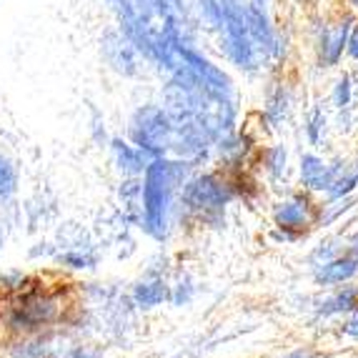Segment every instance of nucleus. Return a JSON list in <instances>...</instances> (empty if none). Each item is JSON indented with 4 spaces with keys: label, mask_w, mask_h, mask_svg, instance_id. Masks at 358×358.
Here are the masks:
<instances>
[{
    "label": "nucleus",
    "mask_w": 358,
    "mask_h": 358,
    "mask_svg": "<svg viewBox=\"0 0 358 358\" xmlns=\"http://www.w3.org/2000/svg\"><path fill=\"white\" fill-rule=\"evenodd\" d=\"M141 53L161 66L166 55L183 43V10L178 0H110Z\"/></svg>",
    "instance_id": "f257e3e1"
},
{
    "label": "nucleus",
    "mask_w": 358,
    "mask_h": 358,
    "mask_svg": "<svg viewBox=\"0 0 358 358\" xmlns=\"http://www.w3.org/2000/svg\"><path fill=\"white\" fill-rule=\"evenodd\" d=\"M201 10H203L208 25L221 38L223 53L236 66L243 71H256L266 60L251 36L245 0H201Z\"/></svg>",
    "instance_id": "f03ea898"
},
{
    "label": "nucleus",
    "mask_w": 358,
    "mask_h": 358,
    "mask_svg": "<svg viewBox=\"0 0 358 358\" xmlns=\"http://www.w3.org/2000/svg\"><path fill=\"white\" fill-rule=\"evenodd\" d=\"M185 173L183 163L166 161V158H153L145 168V180L141 188L143 196V226L150 236L163 238L168 226V208H171V196L173 188Z\"/></svg>",
    "instance_id": "7ed1b4c3"
},
{
    "label": "nucleus",
    "mask_w": 358,
    "mask_h": 358,
    "mask_svg": "<svg viewBox=\"0 0 358 358\" xmlns=\"http://www.w3.org/2000/svg\"><path fill=\"white\" fill-rule=\"evenodd\" d=\"M131 138L138 148H143L153 158H161L168 148H173V123L168 118L166 108H138L131 120Z\"/></svg>",
    "instance_id": "20e7f679"
},
{
    "label": "nucleus",
    "mask_w": 358,
    "mask_h": 358,
    "mask_svg": "<svg viewBox=\"0 0 358 358\" xmlns=\"http://www.w3.org/2000/svg\"><path fill=\"white\" fill-rule=\"evenodd\" d=\"M101 50H103V58L108 60V66L113 68V71L123 73V76H133L138 73V45L131 41L123 28H113V30H106V36L101 41Z\"/></svg>",
    "instance_id": "39448f33"
},
{
    "label": "nucleus",
    "mask_w": 358,
    "mask_h": 358,
    "mask_svg": "<svg viewBox=\"0 0 358 358\" xmlns=\"http://www.w3.org/2000/svg\"><path fill=\"white\" fill-rule=\"evenodd\" d=\"M231 201V191L226 183H221L213 176H201V178L185 183L183 188V203L188 208L206 210V208H221Z\"/></svg>",
    "instance_id": "423d86ee"
},
{
    "label": "nucleus",
    "mask_w": 358,
    "mask_h": 358,
    "mask_svg": "<svg viewBox=\"0 0 358 358\" xmlns=\"http://www.w3.org/2000/svg\"><path fill=\"white\" fill-rule=\"evenodd\" d=\"M113 155H115V163H118L120 171H123V173H131V176L145 173L148 163L153 161V155H148L143 148L126 143V141H120V138L113 141Z\"/></svg>",
    "instance_id": "0eeeda50"
},
{
    "label": "nucleus",
    "mask_w": 358,
    "mask_h": 358,
    "mask_svg": "<svg viewBox=\"0 0 358 358\" xmlns=\"http://www.w3.org/2000/svg\"><path fill=\"white\" fill-rule=\"evenodd\" d=\"M334 173L336 166H326L318 155H303V161H301V178L313 191H329Z\"/></svg>",
    "instance_id": "6e6552de"
},
{
    "label": "nucleus",
    "mask_w": 358,
    "mask_h": 358,
    "mask_svg": "<svg viewBox=\"0 0 358 358\" xmlns=\"http://www.w3.org/2000/svg\"><path fill=\"white\" fill-rule=\"evenodd\" d=\"M348 33H351V23L343 20V23H336L331 28L323 30L321 36V55L329 66H336L338 58L343 55V48H346Z\"/></svg>",
    "instance_id": "1a4fd4ad"
},
{
    "label": "nucleus",
    "mask_w": 358,
    "mask_h": 358,
    "mask_svg": "<svg viewBox=\"0 0 358 358\" xmlns=\"http://www.w3.org/2000/svg\"><path fill=\"white\" fill-rule=\"evenodd\" d=\"M358 273V258L348 256V258H336V261H329L318 266L316 271V281L318 283H343L348 278Z\"/></svg>",
    "instance_id": "9d476101"
},
{
    "label": "nucleus",
    "mask_w": 358,
    "mask_h": 358,
    "mask_svg": "<svg viewBox=\"0 0 358 358\" xmlns=\"http://www.w3.org/2000/svg\"><path fill=\"white\" fill-rule=\"evenodd\" d=\"M18 191V166L0 153V203H8Z\"/></svg>",
    "instance_id": "9b49d317"
},
{
    "label": "nucleus",
    "mask_w": 358,
    "mask_h": 358,
    "mask_svg": "<svg viewBox=\"0 0 358 358\" xmlns=\"http://www.w3.org/2000/svg\"><path fill=\"white\" fill-rule=\"evenodd\" d=\"M308 221V210L306 203L301 201H293V203H283L281 208L275 210V223L281 228H301Z\"/></svg>",
    "instance_id": "f8f14e48"
},
{
    "label": "nucleus",
    "mask_w": 358,
    "mask_h": 358,
    "mask_svg": "<svg viewBox=\"0 0 358 358\" xmlns=\"http://www.w3.org/2000/svg\"><path fill=\"white\" fill-rule=\"evenodd\" d=\"M168 296L166 286L163 283H141V286H136V291H133V299L138 301V306H145V308H150V306H158L163 299Z\"/></svg>",
    "instance_id": "ddd939ff"
},
{
    "label": "nucleus",
    "mask_w": 358,
    "mask_h": 358,
    "mask_svg": "<svg viewBox=\"0 0 358 358\" xmlns=\"http://www.w3.org/2000/svg\"><path fill=\"white\" fill-rule=\"evenodd\" d=\"M356 288H346L343 293H338L336 299H331V301H326V303L321 306V313H341V310H351V308H356Z\"/></svg>",
    "instance_id": "4468645a"
},
{
    "label": "nucleus",
    "mask_w": 358,
    "mask_h": 358,
    "mask_svg": "<svg viewBox=\"0 0 358 358\" xmlns=\"http://www.w3.org/2000/svg\"><path fill=\"white\" fill-rule=\"evenodd\" d=\"M58 261L63 263V266H71V268H93L98 263V258L83 251H68V253H60Z\"/></svg>",
    "instance_id": "2eb2a0df"
},
{
    "label": "nucleus",
    "mask_w": 358,
    "mask_h": 358,
    "mask_svg": "<svg viewBox=\"0 0 358 358\" xmlns=\"http://www.w3.org/2000/svg\"><path fill=\"white\" fill-rule=\"evenodd\" d=\"M28 288V275L20 273V271H8V273H0V291H10V293H23Z\"/></svg>",
    "instance_id": "dca6fc26"
},
{
    "label": "nucleus",
    "mask_w": 358,
    "mask_h": 358,
    "mask_svg": "<svg viewBox=\"0 0 358 358\" xmlns=\"http://www.w3.org/2000/svg\"><path fill=\"white\" fill-rule=\"evenodd\" d=\"M286 110H288V98L283 96V90H278V93L271 98L268 108H266V115H268L271 123H278V120H283Z\"/></svg>",
    "instance_id": "f3484780"
},
{
    "label": "nucleus",
    "mask_w": 358,
    "mask_h": 358,
    "mask_svg": "<svg viewBox=\"0 0 358 358\" xmlns=\"http://www.w3.org/2000/svg\"><path fill=\"white\" fill-rule=\"evenodd\" d=\"M334 103L338 108H346L348 103H351V78L348 76H343L336 83V90H334Z\"/></svg>",
    "instance_id": "a211bd4d"
},
{
    "label": "nucleus",
    "mask_w": 358,
    "mask_h": 358,
    "mask_svg": "<svg viewBox=\"0 0 358 358\" xmlns=\"http://www.w3.org/2000/svg\"><path fill=\"white\" fill-rule=\"evenodd\" d=\"M323 126H326L323 110H321V108H313V113H310V120H308V141H310V143H318Z\"/></svg>",
    "instance_id": "6ab92c4d"
},
{
    "label": "nucleus",
    "mask_w": 358,
    "mask_h": 358,
    "mask_svg": "<svg viewBox=\"0 0 358 358\" xmlns=\"http://www.w3.org/2000/svg\"><path fill=\"white\" fill-rule=\"evenodd\" d=\"M268 168H271V173L273 176H278L286 168V150L283 148H271L268 153Z\"/></svg>",
    "instance_id": "aec40b11"
},
{
    "label": "nucleus",
    "mask_w": 358,
    "mask_h": 358,
    "mask_svg": "<svg viewBox=\"0 0 358 358\" xmlns=\"http://www.w3.org/2000/svg\"><path fill=\"white\" fill-rule=\"evenodd\" d=\"M346 50H348V55H353V58H358V25H353L351 33H348Z\"/></svg>",
    "instance_id": "412c9836"
},
{
    "label": "nucleus",
    "mask_w": 358,
    "mask_h": 358,
    "mask_svg": "<svg viewBox=\"0 0 358 358\" xmlns=\"http://www.w3.org/2000/svg\"><path fill=\"white\" fill-rule=\"evenodd\" d=\"M348 334H351V336H358V318H356V321H351V323H348Z\"/></svg>",
    "instance_id": "4be33fe9"
},
{
    "label": "nucleus",
    "mask_w": 358,
    "mask_h": 358,
    "mask_svg": "<svg viewBox=\"0 0 358 358\" xmlns=\"http://www.w3.org/2000/svg\"><path fill=\"white\" fill-rule=\"evenodd\" d=\"M0 253H3V233H0Z\"/></svg>",
    "instance_id": "5701e85b"
},
{
    "label": "nucleus",
    "mask_w": 358,
    "mask_h": 358,
    "mask_svg": "<svg viewBox=\"0 0 358 358\" xmlns=\"http://www.w3.org/2000/svg\"><path fill=\"white\" fill-rule=\"evenodd\" d=\"M351 6H356V8H358V0H351Z\"/></svg>",
    "instance_id": "b1692460"
},
{
    "label": "nucleus",
    "mask_w": 358,
    "mask_h": 358,
    "mask_svg": "<svg viewBox=\"0 0 358 358\" xmlns=\"http://www.w3.org/2000/svg\"><path fill=\"white\" fill-rule=\"evenodd\" d=\"M258 3H263V0H258Z\"/></svg>",
    "instance_id": "393cba45"
},
{
    "label": "nucleus",
    "mask_w": 358,
    "mask_h": 358,
    "mask_svg": "<svg viewBox=\"0 0 358 358\" xmlns=\"http://www.w3.org/2000/svg\"><path fill=\"white\" fill-rule=\"evenodd\" d=\"M356 171H358V168H356Z\"/></svg>",
    "instance_id": "a878e982"
}]
</instances>
